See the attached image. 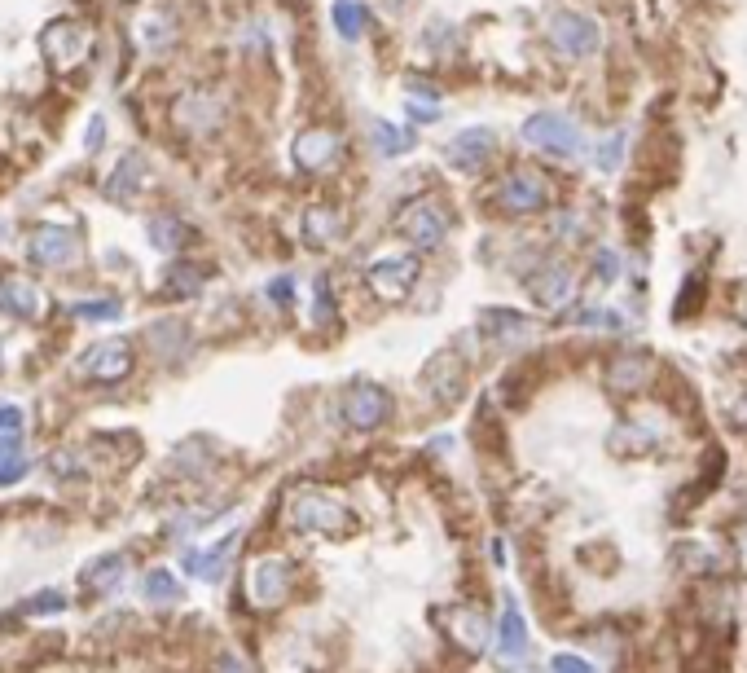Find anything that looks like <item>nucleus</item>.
I'll list each match as a JSON object with an SVG mask.
<instances>
[{
	"mask_svg": "<svg viewBox=\"0 0 747 673\" xmlns=\"http://www.w3.org/2000/svg\"><path fill=\"white\" fill-rule=\"evenodd\" d=\"M409 146H414V137H409L405 128L387 124V119H378V124H374V150L378 154H387V159H392V154H405Z\"/></svg>",
	"mask_w": 747,
	"mask_h": 673,
	"instance_id": "obj_28",
	"label": "nucleus"
},
{
	"mask_svg": "<svg viewBox=\"0 0 747 673\" xmlns=\"http://www.w3.org/2000/svg\"><path fill=\"white\" fill-rule=\"evenodd\" d=\"M291 524L308 528V533H326V537H343L352 528V511L339 498L321 489H299L291 502Z\"/></svg>",
	"mask_w": 747,
	"mask_h": 673,
	"instance_id": "obj_1",
	"label": "nucleus"
},
{
	"mask_svg": "<svg viewBox=\"0 0 747 673\" xmlns=\"http://www.w3.org/2000/svg\"><path fill=\"white\" fill-rule=\"evenodd\" d=\"M554 673H594V665L581 656H554Z\"/></svg>",
	"mask_w": 747,
	"mask_h": 673,
	"instance_id": "obj_34",
	"label": "nucleus"
},
{
	"mask_svg": "<svg viewBox=\"0 0 747 673\" xmlns=\"http://www.w3.org/2000/svg\"><path fill=\"white\" fill-rule=\"evenodd\" d=\"M146 159L141 154H124V159L115 163V172H110V181H106V198H115V203H132L141 190H146Z\"/></svg>",
	"mask_w": 747,
	"mask_h": 673,
	"instance_id": "obj_12",
	"label": "nucleus"
},
{
	"mask_svg": "<svg viewBox=\"0 0 747 673\" xmlns=\"http://www.w3.org/2000/svg\"><path fill=\"white\" fill-rule=\"evenodd\" d=\"M31 260L36 264H49V269H62V264L75 260V251H80V238H75L71 225H40L36 234H31Z\"/></svg>",
	"mask_w": 747,
	"mask_h": 673,
	"instance_id": "obj_7",
	"label": "nucleus"
},
{
	"mask_svg": "<svg viewBox=\"0 0 747 673\" xmlns=\"http://www.w3.org/2000/svg\"><path fill=\"white\" fill-rule=\"evenodd\" d=\"M119 577H124V555H102L84 568L88 590H110V586H119Z\"/></svg>",
	"mask_w": 747,
	"mask_h": 673,
	"instance_id": "obj_23",
	"label": "nucleus"
},
{
	"mask_svg": "<svg viewBox=\"0 0 747 673\" xmlns=\"http://www.w3.org/2000/svg\"><path fill=\"white\" fill-rule=\"evenodd\" d=\"M137 36L150 53H163L167 44H172V22H167V14H146L137 22Z\"/></svg>",
	"mask_w": 747,
	"mask_h": 673,
	"instance_id": "obj_26",
	"label": "nucleus"
},
{
	"mask_svg": "<svg viewBox=\"0 0 747 673\" xmlns=\"http://www.w3.org/2000/svg\"><path fill=\"white\" fill-rule=\"evenodd\" d=\"M75 317H80V322H110V317H119V300H97V304H75L71 308Z\"/></svg>",
	"mask_w": 747,
	"mask_h": 673,
	"instance_id": "obj_30",
	"label": "nucleus"
},
{
	"mask_svg": "<svg viewBox=\"0 0 747 673\" xmlns=\"http://www.w3.org/2000/svg\"><path fill=\"white\" fill-rule=\"evenodd\" d=\"M0 427H9V432H18V427H22V414L14 410V405H0Z\"/></svg>",
	"mask_w": 747,
	"mask_h": 673,
	"instance_id": "obj_36",
	"label": "nucleus"
},
{
	"mask_svg": "<svg viewBox=\"0 0 747 673\" xmlns=\"http://www.w3.org/2000/svg\"><path fill=\"white\" fill-rule=\"evenodd\" d=\"M387 392L378 388V383H356V388H348V396H343V418L356 427V432H374L378 423L387 418Z\"/></svg>",
	"mask_w": 747,
	"mask_h": 673,
	"instance_id": "obj_5",
	"label": "nucleus"
},
{
	"mask_svg": "<svg viewBox=\"0 0 747 673\" xmlns=\"http://www.w3.org/2000/svg\"><path fill=\"white\" fill-rule=\"evenodd\" d=\"M97 141H102V119H93V124H88V137H84V146H88V150H93V146H97Z\"/></svg>",
	"mask_w": 747,
	"mask_h": 673,
	"instance_id": "obj_38",
	"label": "nucleus"
},
{
	"mask_svg": "<svg viewBox=\"0 0 747 673\" xmlns=\"http://www.w3.org/2000/svg\"><path fill=\"white\" fill-rule=\"evenodd\" d=\"M497 203L506 207V212H537L545 203V185L528 172H515V176H506V185L497 190Z\"/></svg>",
	"mask_w": 747,
	"mask_h": 673,
	"instance_id": "obj_14",
	"label": "nucleus"
},
{
	"mask_svg": "<svg viewBox=\"0 0 747 673\" xmlns=\"http://www.w3.org/2000/svg\"><path fill=\"white\" fill-rule=\"evenodd\" d=\"M146 234H150V242L159 251H181V242L189 238V229L176 216H154L150 225H146Z\"/></svg>",
	"mask_w": 747,
	"mask_h": 673,
	"instance_id": "obj_24",
	"label": "nucleus"
},
{
	"mask_svg": "<svg viewBox=\"0 0 747 673\" xmlns=\"http://www.w3.org/2000/svg\"><path fill=\"white\" fill-rule=\"evenodd\" d=\"M36 608H44V612H62L66 599H62V594H36V599L22 603V612H36Z\"/></svg>",
	"mask_w": 747,
	"mask_h": 673,
	"instance_id": "obj_32",
	"label": "nucleus"
},
{
	"mask_svg": "<svg viewBox=\"0 0 747 673\" xmlns=\"http://www.w3.org/2000/svg\"><path fill=\"white\" fill-rule=\"evenodd\" d=\"M225 115V106L216 102L211 93H189L181 106H176V124L189 128V132H211Z\"/></svg>",
	"mask_w": 747,
	"mask_h": 673,
	"instance_id": "obj_16",
	"label": "nucleus"
},
{
	"mask_svg": "<svg viewBox=\"0 0 747 673\" xmlns=\"http://www.w3.org/2000/svg\"><path fill=\"white\" fill-rule=\"evenodd\" d=\"M40 49L53 71H75L88 58V49H93V31L75 18H58L40 31Z\"/></svg>",
	"mask_w": 747,
	"mask_h": 673,
	"instance_id": "obj_2",
	"label": "nucleus"
},
{
	"mask_svg": "<svg viewBox=\"0 0 747 673\" xmlns=\"http://www.w3.org/2000/svg\"><path fill=\"white\" fill-rule=\"evenodd\" d=\"M295 163L304 172H330L339 163V137L330 128H308L295 137Z\"/></svg>",
	"mask_w": 747,
	"mask_h": 673,
	"instance_id": "obj_8",
	"label": "nucleus"
},
{
	"mask_svg": "<svg viewBox=\"0 0 747 673\" xmlns=\"http://www.w3.org/2000/svg\"><path fill=\"white\" fill-rule=\"evenodd\" d=\"M422 383H427V392L436 396L440 405H453L457 396H462L466 374H462V366H457V357H453V352H440V357L427 366V379H422Z\"/></svg>",
	"mask_w": 747,
	"mask_h": 673,
	"instance_id": "obj_13",
	"label": "nucleus"
},
{
	"mask_svg": "<svg viewBox=\"0 0 747 673\" xmlns=\"http://www.w3.org/2000/svg\"><path fill=\"white\" fill-rule=\"evenodd\" d=\"M493 150H497L493 128H466V132H457V137L449 141V159L457 163V168H479Z\"/></svg>",
	"mask_w": 747,
	"mask_h": 673,
	"instance_id": "obj_15",
	"label": "nucleus"
},
{
	"mask_svg": "<svg viewBox=\"0 0 747 673\" xmlns=\"http://www.w3.org/2000/svg\"><path fill=\"white\" fill-rule=\"evenodd\" d=\"M198 286H203L198 269H181V264H176V269L167 273V282H163V295H167V300H185V295H198Z\"/></svg>",
	"mask_w": 747,
	"mask_h": 673,
	"instance_id": "obj_29",
	"label": "nucleus"
},
{
	"mask_svg": "<svg viewBox=\"0 0 747 673\" xmlns=\"http://www.w3.org/2000/svg\"><path fill=\"white\" fill-rule=\"evenodd\" d=\"M0 313L9 317H40L44 313V291L27 278H0Z\"/></svg>",
	"mask_w": 747,
	"mask_h": 673,
	"instance_id": "obj_11",
	"label": "nucleus"
},
{
	"mask_svg": "<svg viewBox=\"0 0 747 673\" xmlns=\"http://www.w3.org/2000/svg\"><path fill=\"white\" fill-rule=\"evenodd\" d=\"M550 36L559 40L567 53H589L594 40H598V31H594V22H585L581 14H559L550 22Z\"/></svg>",
	"mask_w": 747,
	"mask_h": 673,
	"instance_id": "obj_17",
	"label": "nucleus"
},
{
	"mask_svg": "<svg viewBox=\"0 0 747 673\" xmlns=\"http://www.w3.org/2000/svg\"><path fill=\"white\" fill-rule=\"evenodd\" d=\"M238 550V533H229L225 542L220 546H211L207 555H198V550H185L181 555V564H185V572H194V577H207V581H216L220 572H225V564H229V555Z\"/></svg>",
	"mask_w": 747,
	"mask_h": 673,
	"instance_id": "obj_19",
	"label": "nucleus"
},
{
	"mask_svg": "<svg viewBox=\"0 0 747 673\" xmlns=\"http://www.w3.org/2000/svg\"><path fill=\"white\" fill-rule=\"evenodd\" d=\"M453 634H457V638H466L471 647H484V621H479L475 612H462V616H457Z\"/></svg>",
	"mask_w": 747,
	"mask_h": 673,
	"instance_id": "obj_31",
	"label": "nucleus"
},
{
	"mask_svg": "<svg viewBox=\"0 0 747 673\" xmlns=\"http://www.w3.org/2000/svg\"><path fill=\"white\" fill-rule=\"evenodd\" d=\"M532 291H537V300L541 304H563L567 300V291H572V282H567V273H559V269H550V273H537V278L528 282Z\"/></svg>",
	"mask_w": 747,
	"mask_h": 673,
	"instance_id": "obj_27",
	"label": "nucleus"
},
{
	"mask_svg": "<svg viewBox=\"0 0 747 673\" xmlns=\"http://www.w3.org/2000/svg\"><path fill=\"white\" fill-rule=\"evenodd\" d=\"M128 370H132L128 339H102V344L80 352V361H75V374H80V379H97V383H115V379H124Z\"/></svg>",
	"mask_w": 747,
	"mask_h": 673,
	"instance_id": "obj_3",
	"label": "nucleus"
},
{
	"mask_svg": "<svg viewBox=\"0 0 747 673\" xmlns=\"http://www.w3.org/2000/svg\"><path fill=\"white\" fill-rule=\"evenodd\" d=\"M304 238L312 247H330L343 238V216L334 207H308L304 212Z\"/></svg>",
	"mask_w": 747,
	"mask_h": 673,
	"instance_id": "obj_20",
	"label": "nucleus"
},
{
	"mask_svg": "<svg viewBox=\"0 0 747 673\" xmlns=\"http://www.w3.org/2000/svg\"><path fill=\"white\" fill-rule=\"evenodd\" d=\"M370 286L383 300H405L409 286L418 282V256H409V251H396V256H378L370 264Z\"/></svg>",
	"mask_w": 747,
	"mask_h": 673,
	"instance_id": "obj_4",
	"label": "nucleus"
},
{
	"mask_svg": "<svg viewBox=\"0 0 747 673\" xmlns=\"http://www.w3.org/2000/svg\"><path fill=\"white\" fill-rule=\"evenodd\" d=\"M141 594H146L150 603H176L181 599V581H176L172 572L154 568V572H146V581H141Z\"/></svg>",
	"mask_w": 747,
	"mask_h": 673,
	"instance_id": "obj_25",
	"label": "nucleus"
},
{
	"mask_svg": "<svg viewBox=\"0 0 747 673\" xmlns=\"http://www.w3.org/2000/svg\"><path fill=\"white\" fill-rule=\"evenodd\" d=\"M49 467H58V476H71L75 458H71V454H53V458H49Z\"/></svg>",
	"mask_w": 747,
	"mask_h": 673,
	"instance_id": "obj_37",
	"label": "nucleus"
},
{
	"mask_svg": "<svg viewBox=\"0 0 747 673\" xmlns=\"http://www.w3.org/2000/svg\"><path fill=\"white\" fill-rule=\"evenodd\" d=\"M497 647H501V660H506V665H519V660L528 656V625H523L515 603H506V616H501V630H497Z\"/></svg>",
	"mask_w": 747,
	"mask_h": 673,
	"instance_id": "obj_18",
	"label": "nucleus"
},
{
	"mask_svg": "<svg viewBox=\"0 0 747 673\" xmlns=\"http://www.w3.org/2000/svg\"><path fill=\"white\" fill-rule=\"evenodd\" d=\"M400 234H405L414 247H440L444 242V212L436 203H427V198H418V203H409L405 212L396 216Z\"/></svg>",
	"mask_w": 747,
	"mask_h": 673,
	"instance_id": "obj_6",
	"label": "nucleus"
},
{
	"mask_svg": "<svg viewBox=\"0 0 747 673\" xmlns=\"http://www.w3.org/2000/svg\"><path fill=\"white\" fill-rule=\"evenodd\" d=\"M269 295H273V304H286V308H291V300H295V282H291V278H277V282L269 286Z\"/></svg>",
	"mask_w": 747,
	"mask_h": 673,
	"instance_id": "obj_35",
	"label": "nucleus"
},
{
	"mask_svg": "<svg viewBox=\"0 0 747 673\" xmlns=\"http://www.w3.org/2000/svg\"><path fill=\"white\" fill-rule=\"evenodd\" d=\"M286 590H291V564H286V559H264V564H255L251 599L260 603V608H277V603L286 599Z\"/></svg>",
	"mask_w": 747,
	"mask_h": 673,
	"instance_id": "obj_10",
	"label": "nucleus"
},
{
	"mask_svg": "<svg viewBox=\"0 0 747 673\" xmlns=\"http://www.w3.org/2000/svg\"><path fill=\"white\" fill-rule=\"evenodd\" d=\"M27 476V458H22V436L9 432L0 436V484H18Z\"/></svg>",
	"mask_w": 747,
	"mask_h": 673,
	"instance_id": "obj_22",
	"label": "nucleus"
},
{
	"mask_svg": "<svg viewBox=\"0 0 747 673\" xmlns=\"http://www.w3.org/2000/svg\"><path fill=\"white\" fill-rule=\"evenodd\" d=\"M523 137L532 141V146L550 150V154H576L581 146V137H576V128L567 124V119H554V115H537L523 124Z\"/></svg>",
	"mask_w": 747,
	"mask_h": 673,
	"instance_id": "obj_9",
	"label": "nucleus"
},
{
	"mask_svg": "<svg viewBox=\"0 0 747 673\" xmlns=\"http://www.w3.org/2000/svg\"><path fill=\"white\" fill-rule=\"evenodd\" d=\"M317 322H334V304H330V282H317Z\"/></svg>",
	"mask_w": 747,
	"mask_h": 673,
	"instance_id": "obj_33",
	"label": "nucleus"
},
{
	"mask_svg": "<svg viewBox=\"0 0 747 673\" xmlns=\"http://www.w3.org/2000/svg\"><path fill=\"white\" fill-rule=\"evenodd\" d=\"M220 669H225V673H242L238 665H233V660H220Z\"/></svg>",
	"mask_w": 747,
	"mask_h": 673,
	"instance_id": "obj_39",
	"label": "nucleus"
},
{
	"mask_svg": "<svg viewBox=\"0 0 747 673\" xmlns=\"http://www.w3.org/2000/svg\"><path fill=\"white\" fill-rule=\"evenodd\" d=\"M330 18H334V31H339L343 40H361L365 27H370V14H365V5H356V0H334Z\"/></svg>",
	"mask_w": 747,
	"mask_h": 673,
	"instance_id": "obj_21",
	"label": "nucleus"
}]
</instances>
